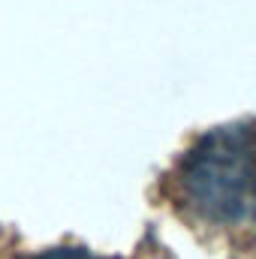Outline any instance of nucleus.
<instances>
[{
  "instance_id": "f257e3e1",
  "label": "nucleus",
  "mask_w": 256,
  "mask_h": 259,
  "mask_svg": "<svg viewBox=\"0 0 256 259\" xmlns=\"http://www.w3.org/2000/svg\"><path fill=\"white\" fill-rule=\"evenodd\" d=\"M181 184L202 217L217 223L241 220L256 199L253 130L235 124L202 136L184 160Z\"/></svg>"
},
{
  "instance_id": "f03ea898",
  "label": "nucleus",
  "mask_w": 256,
  "mask_h": 259,
  "mask_svg": "<svg viewBox=\"0 0 256 259\" xmlns=\"http://www.w3.org/2000/svg\"><path fill=\"white\" fill-rule=\"evenodd\" d=\"M36 259H100V256H94L84 247H52V250H46L42 256H36Z\"/></svg>"
}]
</instances>
